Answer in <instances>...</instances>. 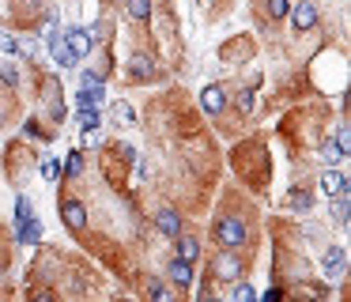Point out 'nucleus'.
<instances>
[{
	"mask_svg": "<svg viewBox=\"0 0 351 302\" xmlns=\"http://www.w3.org/2000/svg\"><path fill=\"white\" fill-rule=\"evenodd\" d=\"M336 143L348 151V143H351V128H348V125H340V132H336Z\"/></svg>",
	"mask_w": 351,
	"mask_h": 302,
	"instance_id": "c85d7f7f",
	"label": "nucleus"
},
{
	"mask_svg": "<svg viewBox=\"0 0 351 302\" xmlns=\"http://www.w3.org/2000/svg\"><path fill=\"white\" fill-rule=\"evenodd\" d=\"M99 125H102V121H99V110H80V128H84V132H95Z\"/></svg>",
	"mask_w": 351,
	"mask_h": 302,
	"instance_id": "aec40b11",
	"label": "nucleus"
},
{
	"mask_svg": "<svg viewBox=\"0 0 351 302\" xmlns=\"http://www.w3.org/2000/svg\"><path fill=\"white\" fill-rule=\"evenodd\" d=\"M155 226H159L167 238H178V234H182V216H178L174 208H162L159 216H155Z\"/></svg>",
	"mask_w": 351,
	"mask_h": 302,
	"instance_id": "1a4fd4ad",
	"label": "nucleus"
},
{
	"mask_svg": "<svg viewBox=\"0 0 351 302\" xmlns=\"http://www.w3.org/2000/svg\"><path fill=\"white\" fill-rule=\"evenodd\" d=\"M178 257H182V261H197L200 257V242L193 238V234H178Z\"/></svg>",
	"mask_w": 351,
	"mask_h": 302,
	"instance_id": "ddd939ff",
	"label": "nucleus"
},
{
	"mask_svg": "<svg viewBox=\"0 0 351 302\" xmlns=\"http://www.w3.org/2000/svg\"><path fill=\"white\" fill-rule=\"evenodd\" d=\"M64 42H69V49L76 53V60H80V57H87V53H91V30L72 27L69 34H64Z\"/></svg>",
	"mask_w": 351,
	"mask_h": 302,
	"instance_id": "6e6552de",
	"label": "nucleus"
},
{
	"mask_svg": "<svg viewBox=\"0 0 351 302\" xmlns=\"http://www.w3.org/2000/svg\"><path fill=\"white\" fill-rule=\"evenodd\" d=\"M110 4H117V0H110Z\"/></svg>",
	"mask_w": 351,
	"mask_h": 302,
	"instance_id": "2f4dec72",
	"label": "nucleus"
},
{
	"mask_svg": "<svg viewBox=\"0 0 351 302\" xmlns=\"http://www.w3.org/2000/svg\"><path fill=\"white\" fill-rule=\"evenodd\" d=\"M167 276L185 291V287L193 283V264H189V261H182V257H174V261H170V268H167Z\"/></svg>",
	"mask_w": 351,
	"mask_h": 302,
	"instance_id": "9d476101",
	"label": "nucleus"
},
{
	"mask_svg": "<svg viewBox=\"0 0 351 302\" xmlns=\"http://www.w3.org/2000/svg\"><path fill=\"white\" fill-rule=\"evenodd\" d=\"M80 170H84V155H80V151H72L69 163H64V174L72 178V174H80Z\"/></svg>",
	"mask_w": 351,
	"mask_h": 302,
	"instance_id": "5701e85b",
	"label": "nucleus"
},
{
	"mask_svg": "<svg viewBox=\"0 0 351 302\" xmlns=\"http://www.w3.org/2000/svg\"><path fill=\"white\" fill-rule=\"evenodd\" d=\"M129 76H132V80H152V76H155V60L147 57V53H136V57L129 60Z\"/></svg>",
	"mask_w": 351,
	"mask_h": 302,
	"instance_id": "9b49d317",
	"label": "nucleus"
},
{
	"mask_svg": "<svg viewBox=\"0 0 351 302\" xmlns=\"http://www.w3.org/2000/svg\"><path fill=\"white\" fill-rule=\"evenodd\" d=\"M348 211H351V200H348V189H343V193H336V200H332V216H336L340 226H348Z\"/></svg>",
	"mask_w": 351,
	"mask_h": 302,
	"instance_id": "a211bd4d",
	"label": "nucleus"
},
{
	"mask_svg": "<svg viewBox=\"0 0 351 302\" xmlns=\"http://www.w3.org/2000/svg\"><path fill=\"white\" fill-rule=\"evenodd\" d=\"M0 80L8 83V87H16V83H19V76H16V68H12V65H4V68H0Z\"/></svg>",
	"mask_w": 351,
	"mask_h": 302,
	"instance_id": "a878e982",
	"label": "nucleus"
},
{
	"mask_svg": "<svg viewBox=\"0 0 351 302\" xmlns=\"http://www.w3.org/2000/svg\"><path fill=\"white\" fill-rule=\"evenodd\" d=\"M265 8H268V15H272V19L287 15V0H265Z\"/></svg>",
	"mask_w": 351,
	"mask_h": 302,
	"instance_id": "b1692460",
	"label": "nucleus"
},
{
	"mask_svg": "<svg viewBox=\"0 0 351 302\" xmlns=\"http://www.w3.org/2000/svg\"><path fill=\"white\" fill-rule=\"evenodd\" d=\"M42 178H46V181H57V178H61V159H49V163H42Z\"/></svg>",
	"mask_w": 351,
	"mask_h": 302,
	"instance_id": "412c9836",
	"label": "nucleus"
},
{
	"mask_svg": "<svg viewBox=\"0 0 351 302\" xmlns=\"http://www.w3.org/2000/svg\"><path fill=\"white\" fill-rule=\"evenodd\" d=\"M0 49H4V53H19V42L12 34H0Z\"/></svg>",
	"mask_w": 351,
	"mask_h": 302,
	"instance_id": "bb28decb",
	"label": "nucleus"
},
{
	"mask_svg": "<svg viewBox=\"0 0 351 302\" xmlns=\"http://www.w3.org/2000/svg\"><path fill=\"white\" fill-rule=\"evenodd\" d=\"M321 189H325L328 196H336V193H343V189H348V178H343L340 170H328L325 178H321Z\"/></svg>",
	"mask_w": 351,
	"mask_h": 302,
	"instance_id": "4468645a",
	"label": "nucleus"
},
{
	"mask_svg": "<svg viewBox=\"0 0 351 302\" xmlns=\"http://www.w3.org/2000/svg\"><path fill=\"white\" fill-rule=\"evenodd\" d=\"M61 219H64V226H69L72 234H84L87 231V208L80 200H64L61 204Z\"/></svg>",
	"mask_w": 351,
	"mask_h": 302,
	"instance_id": "20e7f679",
	"label": "nucleus"
},
{
	"mask_svg": "<svg viewBox=\"0 0 351 302\" xmlns=\"http://www.w3.org/2000/svg\"><path fill=\"white\" fill-rule=\"evenodd\" d=\"M212 272H215V279H223V283H234V279H242V257H238L234 249H223V253L212 261Z\"/></svg>",
	"mask_w": 351,
	"mask_h": 302,
	"instance_id": "7ed1b4c3",
	"label": "nucleus"
},
{
	"mask_svg": "<svg viewBox=\"0 0 351 302\" xmlns=\"http://www.w3.org/2000/svg\"><path fill=\"white\" fill-rule=\"evenodd\" d=\"M291 23H295L298 34H302V30H313V27H317V8H313L310 0L295 4V12H291Z\"/></svg>",
	"mask_w": 351,
	"mask_h": 302,
	"instance_id": "39448f33",
	"label": "nucleus"
},
{
	"mask_svg": "<svg viewBox=\"0 0 351 302\" xmlns=\"http://www.w3.org/2000/svg\"><path fill=\"white\" fill-rule=\"evenodd\" d=\"M291 204H295V208H310V193H306V189H295V193H291Z\"/></svg>",
	"mask_w": 351,
	"mask_h": 302,
	"instance_id": "393cba45",
	"label": "nucleus"
},
{
	"mask_svg": "<svg viewBox=\"0 0 351 302\" xmlns=\"http://www.w3.org/2000/svg\"><path fill=\"white\" fill-rule=\"evenodd\" d=\"M99 102H102V83L84 87V95H80V110H99Z\"/></svg>",
	"mask_w": 351,
	"mask_h": 302,
	"instance_id": "f3484780",
	"label": "nucleus"
},
{
	"mask_svg": "<svg viewBox=\"0 0 351 302\" xmlns=\"http://www.w3.org/2000/svg\"><path fill=\"white\" fill-rule=\"evenodd\" d=\"M152 299H174V291H170V287H162V283H152Z\"/></svg>",
	"mask_w": 351,
	"mask_h": 302,
	"instance_id": "cd10ccee",
	"label": "nucleus"
},
{
	"mask_svg": "<svg viewBox=\"0 0 351 302\" xmlns=\"http://www.w3.org/2000/svg\"><path fill=\"white\" fill-rule=\"evenodd\" d=\"M125 8H129V15L136 23H147L152 19V0H125Z\"/></svg>",
	"mask_w": 351,
	"mask_h": 302,
	"instance_id": "dca6fc26",
	"label": "nucleus"
},
{
	"mask_svg": "<svg viewBox=\"0 0 351 302\" xmlns=\"http://www.w3.org/2000/svg\"><path fill=\"white\" fill-rule=\"evenodd\" d=\"M95 83H102V76H95V72H84V87H95Z\"/></svg>",
	"mask_w": 351,
	"mask_h": 302,
	"instance_id": "c756f323",
	"label": "nucleus"
},
{
	"mask_svg": "<svg viewBox=\"0 0 351 302\" xmlns=\"http://www.w3.org/2000/svg\"><path fill=\"white\" fill-rule=\"evenodd\" d=\"M16 231H19V242H23V246H34V242L42 238V226H38V219L31 216L27 196H19V200H16Z\"/></svg>",
	"mask_w": 351,
	"mask_h": 302,
	"instance_id": "f03ea898",
	"label": "nucleus"
},
{
	"mask_svg": "<svg viewBox=\"0 0 351 302\" xmlns=\"http://www.w3.org/2000/svg\"><path fill=\"white\" fill-rule=\"evenodd\" d=\"M215 242L223 249H242L245 246V223L238 216H219L215 219Z\"/></svg>",
	"mask_w": 351,
	"mask_h": 302,
	"instance_id": "f257e3e1",
	"label": "nucleus"
},
{
	"mask_svg": "<svg viewBox=\"0 0 351 302\" xmlns=\"http://www.w3.org/2000/svg\"><path fill=\"white\" fill-rule=\"evenodd\" d=\"M343 264H348V257H343V249H340V246L325 249V276H328V279L343 276Z\"/></svg>",
	"mask_w": 351,
	"mask_h": 302,
	"instance_id": "f8f14e48",
	"label": "nucleus"
},
{
	"mask_svg": "<svg viewBox=\"0 0 351 302\" xmlns=\"http://www.w3.org/2000/svg\"><path fill=\"white\" fill-rule=\"evenodd\" d=\"M283 299V291H280V287H272V291H265V302H280Z\"/></svg>",
	"mask_w": 351,
	"mask_h": 302,
	"instance_id": "7c9ffc66",
	"label": "nucleus"
},
{
	"mask_svg": "<svg viewBox=\"0 0 351 302\" xmlns=\"http://www.w3.org/2000/svg\"><path fill=\"white\" fill-rule=\"evenodd\" d=\"M110 117H114L117 125H136V113H132L129 102H114L110 106Z\"/></svg>",
	"mask_w": 351,
	"mask_h": 302,
	"instance_id": "2eb2a0df",
	"label": "nucleus"
},
{
	"mask_svg": "<svg viewBox=\"0 0 351 302\" xmlns=\"http://www.w3.org/2000/svg\"><path fill=\"white\" fill-rule=\"evenodd\" d=\"M321 159H325L328 166H332V163H340V159H343V148H340L336 140H325V143H321Z\"/></svg>",
	"mask_w": 351,
	"mask_h": 302,
	"instance_id": "6ab92c4d",
	"label": "nucleus"
},
{
	"mask_svg": "<svg viewBox=\"0 0 351 302\" xmlns=\"http://www.w3.org/2000/svg\"><path fill=\"white\" fill-rule=\"evenodd\" d=\"M200 106H204L208 113H223V106H227V91H223L219 83L204 87V91H200Z\"/></svg>",
	"mask_w": 351,
	"mask_h": 302,
	"instance_id": "0eeeda50",
	"label": "nucleus"
},
{
	"mask_svg": "<svg viewBox=\"0 0 351 302\" xmlns=\"http://www.w3.org/2000/svg\"><path fill=\"white\" fill-rule=\"evenodd\" d=\"M49 53H53V60H57L61 68H72V65H76V53L69 49V42H64L61 30H53V34H49Z\"/></svg>",
	"mask_w": 351,
	"mask_h": 302,
	"instance_id": "423d86ee",
	"label": "nucleus"
},
{
	"mask_svg": "<svg viewBox=\"0 0 351 302\" xmlns=\"http://www.w3.org/2000/svg\"><path fill=\"white\" fill-rule=\"evenodd\" d=\"M230 294H234L238 302H242V299H257V291H253L250 283H242V279H234V291H230Z\"/></svg>",
	"mask_w": 351,
	"mask_h": 302,
	"instance_id": "4be33fe9",
	"label": "nucleus"
}]
</instances>
